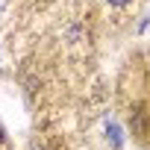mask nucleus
Here are the masks:
<instances>
[{
    "instance_id": "f257e3e1",
    "label": "nucleus",
    "mask_w": 150,
    "mask_h": 150,
    "mask_svg": "<svg viewBox=\"0 0 150 150\" xmlns=\"http://www.w3.org/2000/svg\"><path fill=\"white\" fill-rule=\"evenodd\" d=\"M109 3H127V0H109Z\"/></svg>"
}]
</instances>
